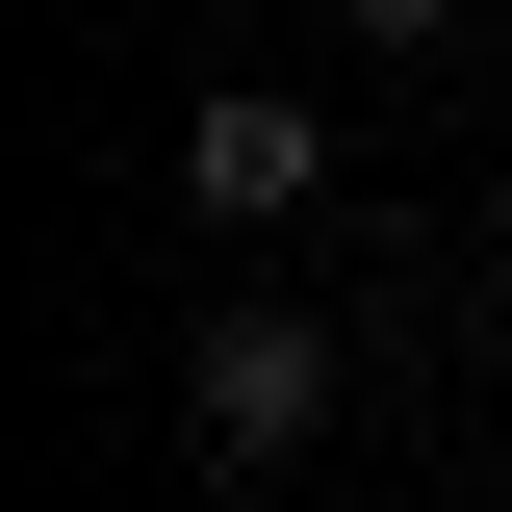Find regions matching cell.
<instances>
[{
  "mask_svg": "<svg viewBox=\"0 0 512 512\" xmlns=\"http://www.w3.org/2000/svg\"><path fill=\"white\" fill-rule=\"evenodd\" d=\"M333 384H359V359H333V308H205V384H180V410H205V461H308Z\"/></svg>",
  "mask_w": 512,
  "mask_h": 512,
  "instance_id": "obj_1",
  "label": "cell"
},
{
  "mask_svg": "<svg viewBox=\"0 0 512 512\" xmlns=\"http://www.w3.org/2000/svg\"><path fill=\"white\" fill-rule=\"evenodd\" d=\"M180 205H205V231H308V205H333V128L282 103V77H231V103L180 128Z\"/></svg>",
  "mask_w": 512,
  "mask_h": 512,
  "instance_id": "obj_2",
  "label": "cell"
},
{
  "mask_svg": "<svg viewBox=\"0 0 512 512\" xmlns=\"http://www.w3.org/2000/svg\"><path fill=\"white\" fill-rule=\"evenodd\" d=\"M333 26H359V52H436V26H461V0H333Z\"/></svg>",
  "mask_w": 512,
  "mask_h": 512,
  "instance_id": "obj_3",
  "label": "cell"
}]
</instances>
